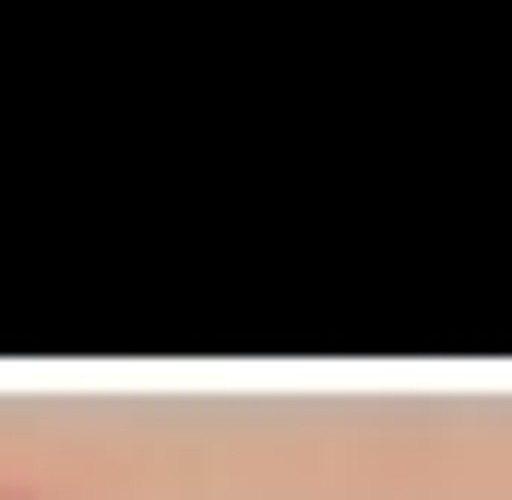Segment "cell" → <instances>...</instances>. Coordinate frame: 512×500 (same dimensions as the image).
I'll use <instances>...</instances> for the list:
<instances>
[{"label":"cell","instance_id":"cell-1","mask_svg":"<svg viewBox=\"0 0 512 500\" xmlns=\"http://www.w3.org/2000/svg\"><path fill=\"white\" fill-rule=\"evenodd\" d=\"M0 500H48V489H24V477H0Z\"/></svg>","mask_w":512,"mask_h":500}]
</instances>
